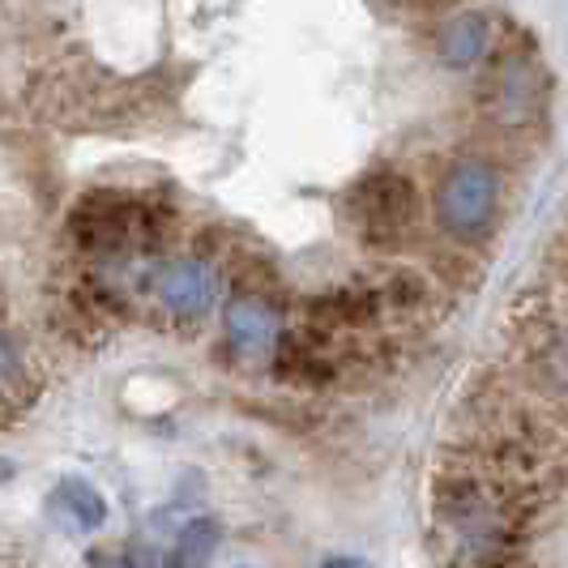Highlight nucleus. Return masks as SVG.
Listing matches in <instances>:
<instances>
[{
	"label": "nucleus",
	"instance_id": "9b49d317",
	"mask_svg": "<svg viewBox=\"0 0 568 568\" xmlns=\"http://www.w3.org/2000/svg\"><path fill=\"white\" fill-rule=\"evenodd\" d=\"M321 568H368L364 560H351V556H334V560H325Z\"/></svg>",
	"mask_w": 568,
	"mask_h": 568
},
{
	"label": "nucleus",
	"instance_id": "6e6552de",
	"mask_svg": "<svg viewBox=\"0 0 568 568\" xmlns=\"http://www.w3.org/2000/svg\"><path fill=\"white\" fill-rule=\"evenodd\" d=\"M57 500L69 509V517H73L82 530H99V526L108 521V500L85 484V479H64V484L57 487Z\"/></svg>",
	"mask_w": 568,
	"mask_h": 568
},
{
	"label": "nucleus",
	"instance_id": "7ed1b4c3",
	"mask_svg": "<svg viewBox=\"0 0 568 568\" xmlns=\"http://www.w3.org/2000/svg\"><path fill=\"white\" fill-rule=\"evenodd\" d=\"M154 291H159V300H163V308H168L171 316L193 321V316L210 313L219 283H214V274H210L205 261L180 256V261H168V265L154 274Z\"/></svg>",
	"mask_w": 568,
	"mask_h": 568
},
{
	"label": "nucleus",
	"instance_id": "f8f14e48",
	"mask_svg": "<svg viewBox=\"0 0 568 568\" xmlns=\"http://www.w3.org/2000/svg\"><path fill=\"white\" fill-rule=\"evenodd\" d=\"M9 475H13V466H9V462H4V457H0V484H4V479H9Z\"/></svg>",
	"mask_w": 568,
	"mask_h": 568
},
{
	"label": "nucleus",
	"instance_id": "1a4fd4ad",
	"mask_svg": "<svg viewBox=\"0 0 568 568\" xmlns=\"http://www.w3.org/2000/svg\"><path fill=\"white\" fill-rule=\"evenodd\" d=\"M13 372H18V355H13V346H9V342L0 338V381H4V376H13Z\"/></svg>",
	"mask_w": 568,
	"mask_h": 568
},
{
	"label": "nucleus",
	"instance_id": "0eeeda50",
	"mask_svg": "<svg viewBox=\"0 0 568 568\" xmlns=\"http://www.w3.org/2000/svg\"><path fill=\"white\" fill-rule=\"evenodd\" d=\"M219 521L214 517H193L184 530H180V539H175V568H205V560L214 556V547H219Z\"/></svg>",
	"mask_w": 568,
	"mask_h": 568
},
{
	"label": "nucleus",
	"instance_id": "f03ea898",
	"mask_svg": "<svg viewBox=\"0 0 568 568\" xmlns=\"http://www.w3.org/2000/svg\"><path fill=\"white\" fill-rule=\"evenodd\" d=\"M547 99V73L530 52H505L491 60L484 78V112L496 124H526L542 112Z\"/></svg>",
	"mask_w": 568,
	"mask_h": 568
},
{
	"label": "nucleus",
	"instance_id": "39448f33",
	"mask_svg": "<svg viewBox=\"0 0 568 568\" xmlns=\"http://www.w3.org/2000/svg\"><path fill=\"white\" fill-rule=\"evenodd\" d=\"M496 48V30H491V18L487 13H457L445 27L436 30V57L445 69L454 73H466V69H479Z\"/></svg>",
	"mask_w": 568,
	"mask_h": 568
},
{
	"label": "nucleus",
	"instance_id": "9d476101",
	"mask_svg": "<svg viewBox=\"0 0 568 568\" xmlns=\"http://www.w3.org/2000/svg\"><path fill=\"white\" fill-rule=\"evenodd\" d=\"M402 4H410V9H449L457 0H402Z\"/></svg>",
	"mask_w": 568,
	"mask_h": 568
},
{
	"label": "nucleus",
	"instance_id": "f257e3e1",
	"mask_svg": "<svg viewBox=\"0 0 568 568\" xmlns=\"http://www.w3.org/2000/svg\"><path fill=\"white\" fill-rule=\"evenodd\" d=\"M496 193H500V184H496V171L487 163H479V159L454 163L440 180V193H436L440 227L462 235V240L479 235L496 214Z\"/></svg>",
	"mask_w": 568,
	"mask_h": 568
},
{
	"label": "nucleus",
	"instance_id": "423d86ee",
	"mask_svg": "<svg viewBox=\"0 0 568 568\" xmlns=\"http://www.w3.org/2000/svg\"><path fill=\"white\" fill-rule=\"evenodd\" d=\"M227 338L240 355H270L278 342V316L261 300H235L227 308Z\"/></svg>",
	"mask_w": 568,
	"mask_h": 568
},
{
	"label": "nucleus",
	"instance_id": "20e7f679",
	"mask_svg": "<svg viewBox=\"0 0 568 568\" xmlns=\"http://www.w3.org/2000/svg\"><path fill=\"white\" fill-rule=\"evenodd\" d=\"M351 210L364 231H398L415 214V193L402 175H372V180H359Z\"/></svg>",
	"mask_w": 568,
	"mask_h": 568
}]
</instances>
